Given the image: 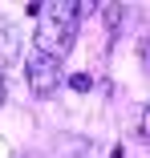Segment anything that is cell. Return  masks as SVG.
Listing matches in <instances>:
<instances>
[{
  "mask_svg": "<svg viewBox=\"0 0 150 158\" xmlns=\"http://www.w3.org/2000/svg\"><path fill=\"white\" fill-rule=\"evenodd\" d=\"M33 16H37V37H33L37 45L33 49H41V53L61 61L73 49V41H77V24H81L77 0H41Z\"/></svg>",
  "mask_w": 150,
  "mask_h": 158,
  "instance_id": "6da1fadb",
  "label": "cell"
},
{
  "mask_svg": "<svg viewBox=\"0 0 150 158\" xmlns=\"http://www.w3.org/2000/svg\"><path fill=\"white\" fill-rule=\"evenodd\" d=\"M61 77H65V65L57 57H49L41 49H33L24 57V81H28V89H33L37 98H49V93L61 85Z\"/></svg>",
  "mask_w": 150,
  "mask_h": 158,
  "instance_id": "7a4b0ae2",
  "label": "cell"
},
{
  "mask_svg": "<svg viewBox=\"0 0 150 158\" xmlns=\"http://www.w3.org/2000/svg\"><path fill=\"white\" fill-rule=\"evenodd\" d=\"M12 53H16V33H12L8 24H0V69H4V61Z\"/></svg>",
  "mask_w": 150,
  "mask_h": 158,
  "instance_id": "3957f363",
  "label": "cell"
},
{
  "mask_svg": "<svg viewBox=\"0 0 150 158\" xmlns=\"http://www.w3.org/2000/svg\"><path fill=\"white\" fill-rule=\"evenodd\" d=\"M122 12H126V8L118 4V0H114V4H106V8H102V16H106V24H110V28H118V24H122Z\"/></svg>",
  "mask_w": 150,
  "mask_h": 158,
  "instance_id": "277c9868",
  "label": "cell"
},
{
  "mask_svg": "<svg viewBox=\"0 0 150 158\" xmlns=\"http://www.w3.org/2000/svg\"><path fill=\"white\" fill-rule=\"evenodd\" d=\"M138 130H142V138H150V102L142 106V118H138Z\"/></svg>",
  "mask_w": 150,
  "mask_h": 158,
  "instance_id": "5b68a950",
  "label": "cell"
},
{
  "mask_svg": "<svg viewBox=\"0 0 150 158\" xmlns=\"http://www.w3.org/2000/svg\"><path fill=\"white\" fill-rule=\"evenodd\" d=\"M4 93H8V85H4V69H0V102H4Z\"/></svg>",
  "mask_w": 150,
  "mask_h": 158,
  "instance_id": "8992f818",
  "label": "cell"
}]
</instances>
